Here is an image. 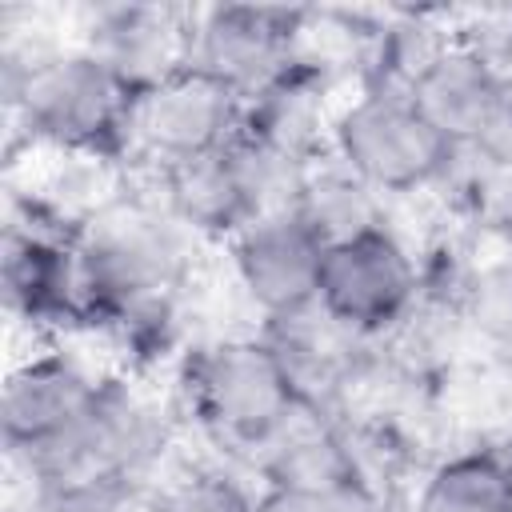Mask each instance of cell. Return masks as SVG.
Wrapping results in <instances>:
<instances>
[{
	"mask_svg": "<svg viewBox=\"0 0 512 512\" xmlns=\"http://www.w3.org/2000/svg\"><path fill=\"white\" fill-rule=\"evenodd\" d=\"M124 496H108V492H48V488H32V504L28 512H120Z\"/></svg>",
	"mask_w": 512,
	"mask_h": 512,
	"instance_id": "cell-16",
	"label": "cell"
},
{
	"mask_svg": "<svg viewBox=\"0 0 512 512\" xmlns=\"http://www.w3.org/2000/svg\"><path fill=\"white\" fill-rule=\"evenodd\" d=\"M192 416L228 448H272L304 412L284 352L264 336H232L188 360Z\"/></svg>",
	"mask_w": 512,
	"mask_h": 512,
	"instance_id": "cell-2",
	"label": "cell"
},
{
	"mask_svg": "<svg viewBox=\"0 0 512 512\" xmlns=\"http://www.w3.org/2000/svg\"><path fill=\"white\" fill-rule=\"evenodd\" d=\"M4 288H8L12 312H20L28 324L88 320L76 240H64L40 224H32L24 232H16V228L8 232Z\"/></svg>",
	"mask_w": 512,
	"mask_h": 512,
	"instance_id": "cell-11",
	"label": "cell"
},
{
	"mask_svg": "<svg viewBox=\"0 0 512 512\" xmlns=\"http://www.w3.org/2000/svg\"><path fill=\"white\" fill-rule=\"evenodd\" d=\"M256 512H384L380 496L360 480V472L328 480H280L264 484Z\"/></svg>",
	"mask_w": 512,
	"mask_h": 512,
	"instance_id": "cell-14",
	"label": "cell"
},
{
	"mask_svg": "<svg viewBox=\"0 0 512 512\" xmlns=\"http://www.w3.org/2000/svg\"><path fill=\"white\" fill-rule=\"evenodd\" d=\"M236 140L224 152H212V156H200V160H188V164L160 172L164 212L180 228L232 240L236 232H244L260 216V200H256V188L244 172Z\"/></svg>",
	"mask_w": 512,
	"mask_h": 512,
	"instance_id": "cell-10",
	"label": "cell"
},
{
	"mask_svg": "<svg viewBox=\"0 0 512 512\" xmlns=\"http://www.w3.org/2000/svg\"><path fill=\"white\" fill-rule=\"evenodd\" d=\"M420 272L408 244L380 220L324 244L316 312L344 336H384L408 320Z\"/></svg>",
	"mask_w": 512,
	"mask_h": 512,
	"instance_id": "cell-4",
	"label": "cell"
},
{
	"mask_svg": "<svg viewBox=\"0 0 512 512\" xmlns=\"http://www.w3.org/2000/svg\"><path fill=\"white\" fill-rule=\"evenodd\" d=\"M416 512H512V452L476 444L444 456L424 476Z\"/></svg>",
	"mask_w": 512,
	"mask_h": 512,
	"instance_id": "cell-13",
	"label": "cell"
},
{
	"mask_svg": "<svg viewBox=\"0 0 512 512\" xmlns=\"http://www.w3.org/2000/svg\"><path fill=\"white\" fill-rule=\"evenodd\" d=\"M148 512H256V496H248L224 472H192L164 484Z\"/></svg>",
	"mask_w": 512,
	"mask_h": 512,
	"instance_id": "cell-15",
	"label": "cell"
},
{
	"mask_svg": "<svg viewBox=\"0 0 512 512\" xmlns=\"http://www.w3.org/2000/svg\"><path fill=\"white\" fill-rule=\"evenodd\" d=\"M492 336H496V348H500V356H504V360H508V368H512V312L504 316V324H500Z\"/></svg>",
	"mask_w": 512,
	"mask_h": 512,
	"instance_id": "cell-17",
	"label": "cell"
},
{
	"mask_svg": "<svg viewBox=\"0 0 512 512\" xmlns=\"http://www.w3.org/2000/svg\"><path fill=\"white\" fill-rule=\"evenodd\" d=\"M84 48L140 92L188 64V24L160 8H112L96 20Z\"/></svg>",
	"mask_w": 512,
	"mask_h": 512,
	"instance_id": "cell-12",
	"label": "cell"
},
{
	"mask_svg": "<svg viewBox=\"0 0 512 512\" xmlns=\"http://www.w3.org/2000/svg\"><path fill=\"white\" fill-rule=\"evenodd\" d=\"M244 112L248 104L228 84L196 64H180L164 80L136 92L128 152H140L160 172L224 152L244 132Z\"/></svg>",
	"mask_w": 512,
	"mask_h": 512,
	"instance_id": "cell-5",
	"label": "cell"
},
{
	"mask_svg": "<svg viewBox=\"0 0 512 512\" xmlns=\"http://www.w3.org/2000/svg\"><path fill=\"white\" fill-rule=\"evenodd\" d=\"M8 108L36 144L76 160H112L128 148L136 88L96 52H36L8 76Z\"/></svg>",
	"mask_w": 512,
	"mask_h": 512,
	"instance_id": "cell-1",
	"label": "cell"
},
{
	"mask_svg": "<svg viewBox=\"0 0 512 512\" xmlns=\"http://www.w3.org/2000/svg\"><path fill=\"white\" fill-rule=\"evenodd\" d=\"M404 92L456 152H468L496 128L504 104L512 100V80L476 44L448 40L420 60Z\"/></svg>",
	"mask_w": 512,
	"mask_h": 512,
	"instance_id": "cell-9",
	"label": "cell"
},
{
	"mask_svg": "<svg viewBox=\"0 0 512 512\" xmlns=\"http://www.w3.org/2000/svg\"><path fill=\"white\" fill-rule=\"evenodd\" d=\"M108 376L92 372L68 348H40L20 360L0 396V428L4 444L16 460L36 464L52 448H60L100 404Z\"/></svg>",
	"mask_w": 512,
	"mask_h": 512,
	"instance_id": "cell-6",
	"label": "cell"
},
{
	"mask_svg": "<svg viewBox=\"0 0 512 512\" xmlns=\"http://www.w3.org/2000/svg\"><path fill=\"white\" fill-rule=\"evenodd\" d=\"M228 252L240 292L272 324L316 312L324 236L296 208L256 216L244 232L228 240Z\"/></svg>",
	"mask_w": 512,
	"mask_h": 512,
	"instance_id": "cell-7",
	"label": "cell"
},
{
	"mask_svg": "<svg viewBox=\"0 0 512 512\" xmlns=\"http://www.w3.org/2000/svg\"><path fill=\"white\" fill-rule=\"evenodd\" d=\"M328 148L372 196L424 192L440 184L460 156L396 84H368L332 108Z\"/></svg>",
	"mask_w": 512,
	"mask_h": 512,
	"instance_id": "cell-3",
	"label": "cell"
},
{
	"mask_svg": "<svg viewBox=\"0 0 512 512\" xmlns=\"http://www.w3.org/2000/svg\"><path fill=\"white\" fill-rule=\"evenodd\" d=\"M296 28L300 16L280 8H204L188 24V64L216 76L248 104L300 64Z\"/></svg>",
	"mask_w": 512,
	"mask_h": 512,
	"instance_id": "cell-8",
	"label": "cell"
}]
</instances>
